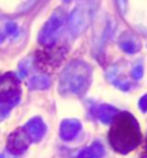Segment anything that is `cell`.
Returning a JSON list of instances; mask_svg holds the SVG:
<instances>
[{
	"label": "cell",
	"mask_w": 147,
	"mask_h": 158,
	"mask_svg": "<svg viewBox=\"0 0 147 158\" xmlns=\"http://www.w3.org/2000/svg\"><path fill=\"white\" fill-rule=\"evenodd\" d=\"M109 143L120 154H129L138 147L141 140L139 125L128 112H122L114 117L108 134Z\"/></svg>",
	"instance_id": "cell-1"
},
{
	"label": "cell",
	"mask_w": 147,
	"mask_h": 158,
	"mask_svg": "<svg viewBox=\"0 0 147 158\" xmlns=\"http://www.w3.org/2000/svg\"><path fill=\"white\" fill-rule=\"evenodd\" d=\"M20 82L12 73L0 77V112L4 115L20 99Z\"/></svg>",
	"instance_id": "cell-2"
},
{
	"label": "cell",
	"mask_w": 147,
	"mask_h": 158,
	"mask_svg": "<svg viewBox=\"0 0 147 158\" xmlns=\"http://www.w3.org/2000/svg\"><path fill=\"white\" fill-rule=\"evenodd\" d=\"M66 57V50L60 46L47 45L36 54V65L40 70L50 72L55 69Z\"/></svg>",
	"instance_id": "cell-3"
},
{
	"label": "cell",
	"mask_w": 147,
	"mask_h": 158,
	"mask_svg": "<svg viewBox=\"0 0 147 158\" xmlns=\"http://www.w3.org/2000/svg\"><path fill=\"white\" fill-rule=\"evenodd\" d=\"M31 142L32 141L30 136L28 135V133L26 132V129L18 128L15 132L9 135L7 141V149L9 150V152L14 155H21L28 149Z\"/></svg>",
	"instance_id": "cell-4"
},
{
	"label": "cell",
	"mask_w": 147,
	"mask_h": 158,
	"mask_svg": "<svg viewBox=\"0 0 147 158\" xmlns=\"http://www.w3.org/2000/svg\"><path fill=\"white\" fill-rule=\"evenodd\" d=\"M66 76H67V84L69 85L70 90L73 92L81 91L84 84L86 83L87 74L83 66L74 67V70L69 72V74H67Z\"/></svg>",
	"instance_id": "cell-5"
},
{
	"label": "cell",
	"mask_w": 147,
	"mask_h": 158,
	"mask_svg": "<svg viewBox=\"0 0 147 158\" xmlns=\"http://www.w3.org/2000/svg\"><path fill=\"white\" fill-rule=\"evenodd\" d=\"M26 132L28 133V135L30 136L31 141L34 142H38L42 137L44 136L45 132H46V127L44 123L42 121V119L39 118H34L31 119L29 123L26 125Z\"/></svg>",
	"instance_id": "cell-6"
},
{
	"label": "cell",
	"mask_w": 147,
	"mask_h": 158,
	"mask_svg": "<svg viewBox=\"0 0 147 158\" xmlns=\"http://www.w3.org/2000/svg\"><path fill=\"white\" fill-rule=\"evenodd\" d=\"M81 131V123L77 120H65L61 125L60 134L65 141H70L75 139Z\"/></svg>",
	"instance_id": "cell-7"
},
{
	"label": "cell",
	"mask_w": 147,
	"mask_h": 158,
	"mask_svg": "<svg viewBox=\"0 0 147 158\" xmlns=\"http://www.w3.org/2000/svg\"><path fill=\"white\" fill-rule=\"evenodd\" d=\"M104 155V148L102 145L95 142L91 147H89L86 149L82 150L78 154L77 158H101V156Z\"/></svg>",
	"instance_id": "cell-8"
},
{
	"label": "cell",
	"mask_w": 147,
	"mask_h": 158,
	"mask_svg": "<svg viewBox=\"0 0 147 158\" xmlns=\"http://www.w3.org/2000/svg\"><path fill=\"white\" fill-rule=\"evenodd\" d=\"M115 114H116V111L114 109L105 106V107H102V110L100 111V120L104 123H109L110 120H113Z\"/></svg>",
	"instance_id": "cell-9"
},
{
	"label": "cell",
	"mask_w": 147,
	"mask_h": 158,
	"mask_svg": "<svg viewBox=\"0 0 147 158\" xmlns=\"http://www.w3.org/2000/svg\"><path fill=\"white\" fill-rule=\"evenodd\" d=\"M30 84L32 88H46L48 85V81L45 76H38V77H35V79L31 80Z\"/></svg>",
	"instance_id": "cell-10"
},
{
	"label": "cell",
	"mask_w": 147,
	"mask_h": 158,
	"mask_svg": "<svg viewBox=\"0 0 147 158\" xmlns=\"http://www.w3.org/2000/svg\"><path fill=\"white\" fill-rule=\"evenodd\" d=\"M140 106H141V109H143L144 111L147 110V96L145 97V98H143V101L140 102Z\"/></svg>",
	"instance_id": "cell-11"
},
{
	"label": "cell",
	"mask_w": 147,
	"mask_h": 158,
	"mask_svg": "<svg viewBox=\"0 0 147 158\" xmlns=\"http://www.w3.org/2000/svg\"><path fill=\"white\" fill-rule=\"evenodd\" d=\"M143 158H147V139H146L145 147H144V150H143Z\"/></svg>",
	"instance_id": "cell-12"
},
{
	"label": "cell",
	"mask_w": 147,
	"mask_h": 158,
	"mask_svg": "<svg viewBox=\"0 0 147 158\" xmlns=\"http://www.w3.org/2000/svg\"><path fill=\"white\" fill-rule=\"evenodd\" d=\"M0 158H5V157H4V156H1V155H0Z\"/></svg>",
	"instance_id": "cell-13"
}]
</instances>
